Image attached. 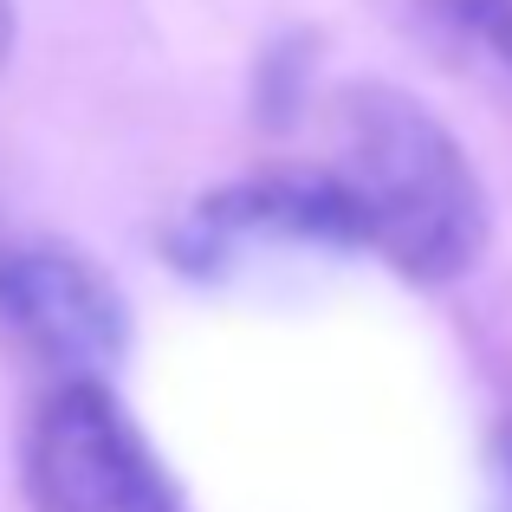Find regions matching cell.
<instances>
[{"mask_svg":"<svg viewBox=\"0 0 512 512\" xmlns=\"http://www.w3.org/2000/svg\"><path fill=\"white\" fill-rule=\"evenodd\" d=\"M20 487L33 512H188L156 441L104 376H65L33 402Z\"/></svg>","mask_w":512,"mask_h":512,"instance_id":"cell-2","label":"cell"},{"mask_svg":"<svg viewBox=\"0 0 512 512\" xmlns=\"http://www.w3.org/2000/svg\"><path fill=\"white\" fill-rule=\"evenodd\" d=\"M428 7L448 20L454 39H467L480 59H493L512 78V0H428Z\"/></svg>","mask_w":512,"mask_h":512,"instance_id":"cell-5","label":"cell"},{"mask_svg":"<svg viewBox=\"0 0 512 512\" xmlns=\"http://www.w3.org/2000/svg\"><path fill=\"white\" fill-rule=\"evenodd\" d=\"M487 480H493V512H512V415L493 428L487 448Z\"/></svg>","mask_w":512,"mask_h":512,"instance_id":"cell-6","label":"cell"},{"mask_svg":"<svg viewBox=\"0 0 512 512\" xmlns=\"http://www.w3.org/2000/svg\"><path fill=\"white\" fill-rule=\"evenodd\" d=\"M175 266L188 273H227L253 247H325V253H363L338 182L325 169H273L227 182L201 195L169 234Z\"/></svg>","mask_w":512,"mask_h":512,"instance_id":"cell-4","label":"cell"},{"mask_svg":"<svg viewBox=\"0 0 512 512\" xmlns=\"http://www.w3.org/2000/svg\"><path fill=\"white\" fill-rule=\"evenodd\" d=\"M357 247L415 286L474 273L493 234L487 182L448 124L396 85H344L331 111V156Z\"/></svg>","mask_w":512,"mask_h":512,"instance_id":"cell-1","label":"cell"},{"mask_svg":"<svg viewBox=\"0 0 512 512\" xmlns=\"http://www.w3.org/2000/svg\"><path fill=\"white\" fill-rule=\"evenodd\" d=\"M13 52V0H0V65H7Z\"/></svg>","mask_w":512,"mask_h":512,"instance_id":"cell-7","label":"cell"},{"mask_svg":"<svg viewBox=\"0 0 512 512\" xmlns=\"http://www.w3.org/2000/svg\"><path fill=\"white\" fill-rule=\"evenodd\" d=\"M0 331L46 363L52 383L104 376L130 344V305L78 247L13 240L0 247Z\"/></svg>","mask_w":512,"mask_h":512,"instance_id":"cell-3","label":"cell"}]
</instances>
